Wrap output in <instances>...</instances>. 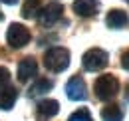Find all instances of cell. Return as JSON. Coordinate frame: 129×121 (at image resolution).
<instances>
[{
  "instance_id": "cell-1",
  "label": "cell",
  "mask_w": 129,
  "mask_h": 121,
  "mask_svg": "<svg viewBox=\"0 0 129 121\" xmlns=\"http://www.w3.org/2000/svg\"><path fill=\"white\" fill-rule=\"evenodd\" d=\"M44 66L48 68L50 72H54V74L64 72L66 68L70 66V52L66 48H60V46L50 48L46 52V56H44Z\"/></svg>"
},
{
  "instance_id": "cell-2",
  "label": "cell",
  "mask_w": 129,
  "mask_h": 121,
  "mask_svg": "<svg viewBox=\"0 0 129 121\" xmlns=\"http://www.w3.org/2000/svg\"><path fill=\"white\" fill-rule=\"evenodd\" d=\"M93 89H95L97 99H101V101H109V99H113V97L119 93V81H117V77H115V76L105 74V76H99L95 79Z\"/></svg>"
},
{
  "instance_id": "cell-3",
  "label": "cell",
  "mask_w": 129,
  "mask_h": 121,
  "mask_svg": "<svg viewBox=\"0 0 129 121\" xmlns=\"http://www.w3.org/2000/svg\"><path fill=\"white\" fill-rule=\"evenodd\" d=\"M107 62H109V56H107V52L105 50H101V48H91V50H87L85 54H83V68L87 70V72H99V70H103L105 66H107Z\"/></svg>"
},
{
  "instance_id": "cell-4",
  "label": "cell",
  "mask_w": 129,
  "mask_h": 121,
  "mask_svg": "<svg viewBox=\"0 0 129 121\" xmlns=\"http://www.w3.org/2000/svg\"><path fill=\"white\" fill-rule=\"evenodd\" d=\"M30 38H32L30 30H28L26 26L18 24V22L10 24V28H8V32H6V42H8L10 48H14V50L24 48V46L30 42Z\"/></svg>"
},
{
  "instance_id": "cell-5",
  "label": "cell",
  "mask_w": 129,
  "mask_h": 121,
  "mask_svg": "<svg viewBox=\"0 0 129 121\" xmlns=\"http://www.w3.org/2000/svg\"><path fill=\"white\" fill-rule=\"evenodd\" d=\"M66 95L72 99V101H83L87 97V87H85V81L80 76H74L68 79L66 83Z\"/></svg>"
},
{
  "instance_id": "cell-6",
  "label": "cell",
  "mask_w": 129,
  "mask_h": 121,
  "mask_svg": "<svg viewBox=\"0 0 129 121\" xmlns=\"http://www.w3.org/2000/svg\"><path fill=\"white\" fill-rule=\"evenodd\" d=\"M62 14H64V6L62 4H56V2H52V4H48L42 12H40V16H38V20H40V24L42 26H46V28H50V26H54L60 18H62Z\"/></svg>"
},
{
  "instance_id": "cell-7",
  "label": "cell",
  "mask_w": 129,
  "mask_h": 121,
  "mask_svg": "<svg viewBox=\"0 0 129 121\" xmlns=\"http://www.w3.org/2000/svg\"><path fill=\"white\" fill-rule=\"evenodd\" d=\"M60 103L56 99H42L36 107V119L38 121H50L54 115H58Z\"/></svg>"
},
{
  "instance_id": "cell-8",
  "label": "cell",
  "mask_w": 129,
  "mask_h": 121,
  "mask_svg": "<svg viewBox=\"0 0 129 121\" xmlns=\"http://www.w3.org/2000/svg\"><path fill=\"white\" fill-rule=\"evenodd\" d=\"M36 74H38V62L34 60V58H24V60L18 64V79L22 83L30 81Z\"/></svg>"
},
{
  "instance_id": "cell-9",
  "label": "cell",
  "mask_w": 129,
  "mask_h": 121,
  "mask_svg": "<svg viewBox=\"0 0 129 121\" xmlns=\"http://www.w3.org/2000/svg\"><path fill=\"white\" fill-rule=\"evenodd\" d=\"M99 10V2L97 0H74V12L80 18H91Z\"/></svg>"
},
{
  "instance_id": "cell-10",
  "label": "cell",
  "mask_w": 129,
  "mask_h": 121,
  "mask_svg": "<svg viewBox=\"0 0 129 121\" xmlns=\"http://www.w3.org/2000/svg\"><path fill=\"white\" fill-rule=\"evenodd\" d=\"M127 12H123V10H119V8H113L107 12L105 16V24H107V28H113V30H119V28H123L125 24H127Z\"/></svg>"
},
{
  "instance_id": "cell-11",
  "label": "cell",
  "mask_w": 129,
  "mask_h": 121,
  "mask_svg": "<svg viewBox=\"0 0 129 121\" xmlns=\"http://www.w3.org/2000/svg\"><path fill=\"white\" fill-rule=\"evenodd\" d=\"M18 99V91L14 87H2L0 89V109H12Z\"/></svg>"
},
{
  "instance_id": "cell-12",
  "label": "cell",
  "mask_w": 129,
  "mask_h": 121,
  "mask_svg": "<svg viewBox=\"0 0 129 121\" xmlns=\"http://www.w3.org/2000/svg\"><path fill=\"white\" fill-rule=\"evenodd\" d=\"M101 119L103 121H121L123 119V109L119 105H115V103L105 105L101 109Z\"/></svg>"
},
{
  "instance_id": "cell-13",
  "label": "cell",
  "mask_w": 129,
  "mask_h": 121,
  "mask_svg": "<svg viewBox=\"0 0 129 121\" xmlns=\"http://www.w3.org/2000/svg\"><path fill=\"white\" fill-rule=\"evenodd\" d=\"M52 87H54V81H52V79H48V77H40V79L32 85V89H30V97L44 95V93H48Z\"/></svg>"
},
{
  "instance_id": "cell-14",
  "label": "cell",
  "mask_w": 129,
  "mask_h": 121,
  "mask_svg": "<svg viewBox=\"0 0 129 121\" xmlns=\"http://www.w3.org/2000/svg\"><path fill=\"white\" fill-rule=\"evenodd\" d=\"M38 12H40V0H24L22 12H20L24 18H36Z\"/></svg>"
},
{
  "instance_id": "cell-15",
  "label": "cell",
  "mask_w": 129,
  "mask_h": 121,
  "mask_svg": "<svg viewBox=\"0 0 129 121\" xmlns=\"http://www.w3.org/2000/svg\"><path fill=\"white\" fill-rule=\"evenodd\" d=\"M68 121H93V119H91V115H89V111L85 107H80L78 111H74L68 117Z\"/></svg>"
},
{
  "instance_id": "cell-16",
  "label": "cell",
  "mask_w": 129,
  "mask_h": 121,
  "mask_svg": "<svg viewBox=\"0 0 129 121\" xmlns=\"http://www.w3.org/2000/svg\"><path fill=\"white\" fill-rule=\"evenodd\" d=\"M8 83H10V72H8V68L0 66V89L6 87Z\"/></svg>"
},
{
  "instance_id": "cell-17",
  "label": "cell",
  "mask_w": 129,
  "mask_h": 121,
  "mask_svg": "<svg viewBox=\"0 0 129 121\" xmlns=\"http://www.w3.org/2000/svg\"><path fill=\"white\" fill-rule=\"evenodd\" d=\"M121 68L129 72V50L125 52V54H123V56H121Z\"/></svg>"
},
{
  "instance_id": "cell-18",
  "label": "cell",
  "mask_w": 129,
  "mask_h": 121,
  "mask_svg": "<svg viewBox=\"0 0 129 121\" xmlns=\"http://www.w3.org/2000/svg\"><path fill=\"white\" fill-rule=\"evenodd\" d=\"M0 2H4V4H8V6H14L18 0H0Z\"/></svg>"
},
{
  "instance_id": "cell-19",
  "label": "cell",
  "mask_w": 129,
  "mask_h": 121,
  "mask_svg": "<svg viewBox=\"0 0 129 121\" xmlns=\"http://www.w3.org/2000/svg\"><path fill=\"white\" fill-rule=\"evenodd\" d=\"M125 99H127V101H129V83H127V85H125Z\"/></svg>"
},
{
  "instance_id": "cell-20",
  "label": "cell",
  "mask_w": 129,
  "mask_h": 121,
  "mask_svg": "<svg viewBox=\"0 0 129 121\" xmlns=\"http://www.w3.org/2000/svg\"><path fill=\"white\" fill-rule=\"evenodd\" d=\"M2 20H4V14H2V12H0V22H2Z\"/></svg>"
},
{
  "instance_id": "cell-21",
  "label": "cell",
  "mask_w": 129,
  "mask_h": 121,
  "mask_svg": "<svg viewBox=\"0 0 129 121\" xmlns=\"http://www.w3.org/2000/svg\"><path fill=\"white\" fill-rule=\"evenodd\" d=\"M127 2H129V0H127Z\"/></svg>"
}]
</instances>
